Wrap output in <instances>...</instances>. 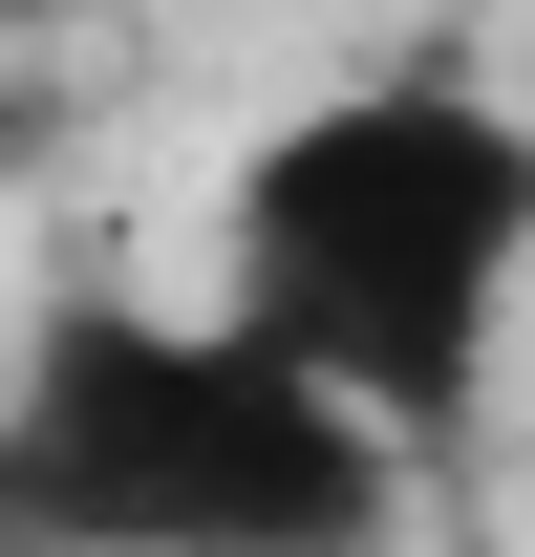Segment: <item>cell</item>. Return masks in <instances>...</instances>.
<instances>
[{"label": "cell", "instance_id": "obj_1", "mask_svg": "<svg viewBox=\"0 0 535 557\" xmlns=\"http://www.w3.org/2000/svg\"><path fill=\"white\" fill-rule=\"evenodd\" d=\"M514 278H535V108L450 65H364L278 108L214 194V322H258L300 386H343L407 472L471 429Z\"/></svg>", "mask_w": 535, "mask_h": 557}, {"label": "cell", "instance_id": "obj_2", "mask_svg": "<svg viewBox=\"0 0 535 557\" xmlns=\"http://www.w3.org/2000/svg\"><path fill=\"white\" fill-rule=\"evenodd\" d=\"M407 450L258 322H150V300H43L0 364V557H386Z\"/></svg>", "mask_w": 535, "mask_h": 557}, {"label": "cell", "instance_id": "obj_3", "mask_svg": "<svg viewBox=\"0 0 535 557\" xmlns=\"http://www.w3.org/2000/svg\"><path fill=\"white\" fill-rule=\"evenodd\" d=\"M22 150H43V86H22V65H0V172H22Z\"/></svg>", "mask_w": 535, "mask_h": 557}]
</instances>
